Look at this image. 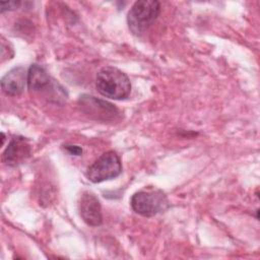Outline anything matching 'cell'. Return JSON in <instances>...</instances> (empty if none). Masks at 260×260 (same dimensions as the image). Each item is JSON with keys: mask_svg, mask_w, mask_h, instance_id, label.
<instances>
[{"mask_svg": "<svg viewBox=\"0 0 260 260\" xmlns=\"http://www.w3.org/2000/svg\"><path fill=\"white\" fill-rule=\"evenodd\" d=\"M96 88L106 98L124 100L131 92V83L123 71L113 66H106L96 74Z\"/></svg>", "mask_w": 260, "mask_h": 260, "instance_id": "6da1fadb", "label": "cell"}, {"mask_svg": "<svg viewBox=\"0 0 260 260\" xmlns=\"http://www.w3.org/2000/svg\"><path fill=\"white\" fill-rule=\"evenodd\" d=\"M160 12V4L156 0L136 1L128 12L129 29L135 36L144 34Z\"/></svg>", "mask_w": 260, "mask_h": 260, "instance_id": "7a4b0ae2", "label": "cell"}, {"mask_svg": "<svg viewBox=\"0 0 260 260\" xmlns=\"http://www.w3.org/2000/svg\"><path fill=\"white\" fill-rule=\"evenodd\" d=\"M130 204L136 213L150 217L165 210L169 205V201L162 191L148 189L134 193L131 197Z\"/></svg>", "mask_w": 260, "mask_h": 260, "instance_id": "3957f363", "label": "cell"}, {"mask_svg": "<svg viewBox=\"0 0 260 260\" xmlns=\"http://www.w3.org/2000/svg\"><path fill=\"white\" fill-rule=\"evenodd\" d=\"M122 172V165L118 154L113 151L103 153L87 168L86 178L92 183H101L118 177Z\"/></svg>", "mask_w": 260, "mask_h": 260, "instance_id": "277c9868", "label": "cell"}, {"mask_svg": "<svg viewBox=\"0 0 260 260\" xmlns=\"http://www.w3.org/2000/svg\"><path fill=\"white\" fill-rule=\"evenodd\" d=\"M78 103L85 114L96 120L112 121L119 114L118 109L112 104L92 95L83 94L80 96Z\"/></svg>", "mask_w": 260, "mask_h": 260, "instance_id": "5b68a950", "label": "cell"}, {"mask_svg": "<svg viewBox=\"0 0 260 260\" xmlns=\"http://www.w3.org/2000/svg\"><path fill=\"white\" fill-rule=\"evenodd\" d=\"M31 146L25 137L17 136L10 140L8 146L3 152L2 160L9 167H16L30 155Z\"/></svg>", "mask_w": 260, "mask_h": 260, "instance_id": "8992f818", "label": "cell"}, {"mask_svg": "<svg viewBox=\"0 0 260 260\" xmlns=\"http://www.w3.org/2000/svg\"><path fill=\"white\" fill-rule=\"evenodd\" d=\"M79 213L85 223L91 226H98L102 224V207L96 196L89 192L84 191L80 196L79 201Z\"/></svg>", "mask_w": 260, "mask_h": 260, "instance_id": "52a82bcc", "label": "cell"}, {"mask_svg": "<svg viewBox=\"0 0 260 260\" xmlns=\"http://www.w3.org/2000/svg\"><path fill=\"white\" fill-rule=\"evenodd\" d=\"M27 82V72L22 67H15L8 71L1 79L2 90L7 95H18Z\"/></svg>", "mask_w": 260, "mask_h": 260, "instance_id": "ba28073f", "label": "cell"}, {"mask_svg": "<svg viewBox=\"0 0 260 260\" xmlns=\"http://www.w3.org/2000/svg\"><path fill=\"white\" fill-rule=\"evenodd\" d=\"M26 83L30 90L40 91L50 84V76L42 66L32 64L27 71Z\"/></svg>", "mask_w": 260, "mask_h": 260, "instance_id": "9c48e42d", "label": "cell"}, {"mask_svg": "<svg viewBox=\"0 0 260 260\" xmlns=\"http://www.w3.org/2000/svg\"><path fill=\"white\" fill-rule=\"evenodd\" d=\"M21 3L19 1H8V2H1V12H4L6 10H13L16 9Z\"/></svg>", "mask_w": 260, "mask_h": 260, "instance_id": "30bf717a", "label": "cell"}, {"mask_svg": "<svg viewBox=\"0 0 260 260\" xmlns=\"http://www.w3.org/2000/svg\"><path fill=\"white\" fill-rule=\"evenodd\" d=\"M65 148L67 149V151L71 154H74V155H80L82 153V148L77 146V145H65Z\"/></svg>", "mask_w": 260, "mask_h": 260, "instance_id": "8fae6325", "label": "cell"}]
</instances>
